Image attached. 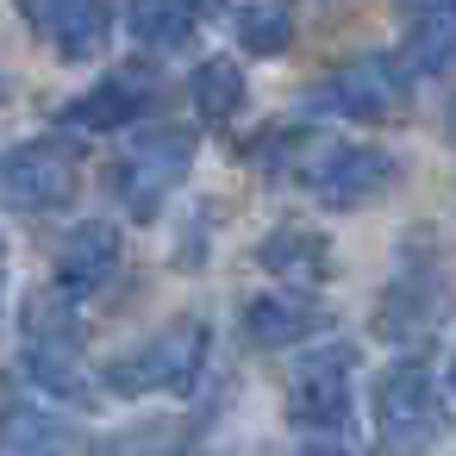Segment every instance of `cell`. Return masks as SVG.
Returning a JSON list of instances; mask_svg holds the SVG:
<instances>
[{
	"mask_svg": "<svg viewBox=\"0 0 456 456\" xmlns=\"http://www.w3.org/2000/svg\"><path fill=\"white\" fill-rule=\"evenodd\" d=\"M207 344H213V325L200 313H182L169 325H157L151 338H138L132 350H119L113 362H101V387L119 394V400H138V394H188L207 369Z\"/></svg>",
	"mask_w": 456,
	"mask_h": 456,
	"instance_id": "obj_1",
	"label": "cell"
},
{
	"mask_svg": "<svg viewBox=\"0 0 456 456\" xmlns=\"http://www.w3.org/2000/svg\"><path fill=\"white\" fill-rule=\"evenodd\" d=\"M20 362H26L32 387H45V394L82 400V387H88V369H82V306L57 281L32 288L26 306H20Z\"/></svg>",
	"mask_w": 456,
	"mask_h": 456,
	"instance_id": "obj_2",
	"label": "cell"
},
{
	"mask_svg": "<svg viewBox=\"0 0 456 456\" xmlns=\"http://www.w3.org/2000/svg\"><path fill=\"white\" fill-rule=\"evenodd\" d=\"M444 431V394H437V375L406 356L394 369H381L375 381V437H381V456H425Z\"/></svg>",
	"mask_w": 456,
	"mask_h": 456,
	"instance_id": "obj_3",
	"label": "cell"
},
{
	"mask_svg": "<svg viewBox=\"0 0 456 456\" xmlns=\"http://www.w3.org/2000/svg\"><path fill=\"white\" fill-rule=\"evenodd\" d=\"M188 169H194V132H182V126H151V132H138V138L113 157V194H119V207H126L132 219H157L163 200L188 182Z\"/></svg>",
	"mask_w": 456,
	"mask_h": 456,
	"instance_id": "obj_4",
	"label": "cell"
},
{
	"mask_svg": "<svg viewBox=\"0 0 456 456\" xmlns=\"http://www.w3.org/2000/svg\"><path fill=\"white\" fill-rule=\"evenodd\" d=\"M294 175H300V188H306L319 207L350 213V207L381 200V194L394 188L400 163H394L381 144H313V151H300Z\"/></svg>",
	"mask_w": 456,
	"mask_h": 456,
	"instance_id": "obj_5",
	"label": "cell"
},
{
	"mask_svg": "<svg viewBox=\"0 0 456 456\" xmlns=\"http://www.w3.org/2000/svg\"><path fill=\"white\" fill-rule=\"evenodd\" d=\"M76 194V144L63 138H26L0 151V213H57Z\"/></svg>",
	"mask_w": 456,
	"mask_h": 456,
	"instance_id": "obj_6",
	"label": "cell"
},
{
	"mask_svg": "<svg viewBox=\"0 0 456 456\" xmlns=\"http://www.w3.org/2000/svg\"><path fill=\"white\" fill-rule=\"evenodd\" d=\"M406 107V69L394 57H356L331 76H319L306 88V113H325V119H394Z\"/></svg>",
	"mask_w": 456,
	"mask_h": 456,
	"instance_id": "obj_7",
	"label": "cell"
},
{
	"mask_svg": "<svg viewBox=\"0 0 456 456\" xmlns=\"http://www.w3.org/2000/svg\"><path fill=\"white\" fill-rule=\"evenodd\" d=\"M350 375H356V350L350 344H313L300 350L294 362V381H288V425L300 431H344L350 425Z\"/></svg>",
	"mask_w": 456,
	"mask_h": 456,
	"instance_id": "obj_8",
	"label": "cell"
},
{
	"mask_svg": "<svg viewBox=\"0 0 456 456\" xmlns=\"http://www.w3.org/2000/svg\"><path fill=\"white\" fill-rule=\"evenodd\" d=\"M238 325H244V338L256 350H294V344H313L331 325V313L313 294H300V288H275V294H256L238 313Z\"/></svg>",
	"mask_w": 456,
	"mask_h": 456,
	"instance_id": "obj_9",
	"label": "cell"
},
{
	"mask_svg": "<svg viewBox=\"0 0 456 456\" xmlns=\"http://www.w3.org/2000/svg\"><path fill=\"white\" fill-rule=\"evenodd\" d=\"M26 26L69 63H88L107 51L113 32V7H94V0H51V7H26Z\"/></svg>",
	"mask_w": 456,
	"mask_h": 456,
	"instance_id": "obj_10",
	"label": "cell"
},
{
	"mask_svg": "<svg viewBox=\"0 0 456 456\" xmlns=\"http://www.w3.org/2000/svg\"><path fill=\"white\" fill-rule=\"evenodd\" d=\"M113 275H119V232L107 219H82L57 244V288L69 300H82V294H101Z\"/></svg>",
	"mask_w": 456,
	"mask_h": 456,
	"instance_id": "obj_11",
	"label": "cell"
},
{
	"mask_svg": "<svg viewBox=\"0 0 456 456\" xmlns=\"http://www.w3.org/2000/svg\"><path fill=\"white\" fill-rule=\"evenodd\" d=\"M151 107V76H107L101 88H88L82 101L63 107V126L69 132H126L138 126Z\"/></svg>",
	"mask_w": 456,
	"mask_h": 456,
	"instance_id": "obj_12",
	"label": "cell"
},
{
	"mask_svg": "<svg viewBox=\"0 0 456 456\" xmlns=\"http://www.w3.org/2000/svg\"><path fill=\"white\" fill-rule=\"evenodd\" d=\"M256 263H263L269 275H281L288 288L313 294V288L325 281V269H331V250H325V238L306 232V225H275V232L256 244Z\"/></svg>",
	"mask_w": 456,
	"mask_h": 456,
	"instance_id": "obj_13",
	"label": "cell"
},
{
	"mask_svg": "<svg viewBox=\"0 0 456 456\" xmlns=\"http://www.w3.org/2000/svg\"><path fill=\"white\" fill-rule=\"evenodd\" d=\"M406 63L419 76H456V7H412L406 13Z\"/></svg>",
	"mask_w": 456,
	"mask_h": 456,
	"instance_id": "obj_14",
	"label": "cell"
},
{
	"mask_svg": "<svg viewBox=\"0 0 456 456\" xmlns=\"http://www.w3.org/2000/svg\"><path fill=\"white\" fill-rule=\"evenodd\" d=\"M69 425L45 406H7L0 412V456H69Z\"/></svg>",
	"mask_w": 456,
	"mask_h": 456,
	"instance_id": "obj_15",
	"label": "cell"
},
{
	"mask_svg": "<svg viewBox=\"0 0 456 456\" xmlns=\"http://www.w3.org/2000/svg\"><path fill=\"white\" fill-rule=\"evenodd\" d=\"M244 69L232 63V57H207V63H194V76H188V101H194V113L200 119H213V126H225L238 107H244Z\"/></svg>",
	"mask_w": 456,
	"mask_h": 456,
	"instance_id": "obj_16",
	"label": "cell"
},
{
	"mask_svg": "<svg viewBox=\"0 0 456 456\" xmlns=\"http://www.w3.org/2000/svg\"><path fill=\"white\" fill-rule=\"evenodd\" d=\"M94 456H188V425L182 419H144L126 431H107Z\"/></svg>",
	"mask_w": 456,
	"mask_h": 456,
	"instance_id": "obj_17",
	"label": "cell"
},
{
	"mask_svg": "<svg viewBox=\"0 0 456 456\" xmlns=\"http://www.w3.org/2000/svg\"><path fill=\"white\" fill-rule=\"evenodd\" d=\"M194 26H200L194 7H132V13H126L132 45H151V51H182V45L194 38Z\"/></svg>",
	"mask_w": 456,
	"mask_h": 456,
	"instance_id": "obj_18",
	"label": "cell"
},
{
	"mask_svg": "<svg viewBox=\"0 0 456 456\" xmlns=\"http://www.w3.org/2000/svg\"><path fill=\"white\" fill-rule=\"evenodd\" d=\"M232 32L250 57H281L294 45V13L288 7H238L232 13Z\"/></svg>",
	"mask_w": 456,
	"mask_h": 456,
	"instance_id": "obj_19",
	"label": "cell"
},
{
	"mask_svg": "<svg viewBox=\"0 0 456 456\" xmlns=\"http://www.w3.org/2000/svg\"><path fill=\"white\" fill-rule=\"evenodd\" d=\"M0 288H7V250H0Z\"/></svg>",
	"mask_w": 456,
	"mask_h": 456,
	"instance_id": "obj_20",
	"label": "cell"
},
{
	"mask_svg": "<svg viewBox=\"0 0 456 456\" xmlns=\"http://www.w3.org/2000/svg\"><path fill=\"white\" fill-rule=\"evenodd\" d=\"M450 138H456V101H450Z\"/></svg>",
	"mask_w": 456,
	"mask_h": 456,
	"instance_id": "obj_21",
	"label": "cell"
},
{
	"mask_svg": "<svg viewBox=\"0 0 456 456\" xmlns=\"http://www.w3.org/2000/svg\"><path fill=\"white\" fill-rule=\"evenodd\" d=\"M450 394H456V356H450Z\"/></svg>",
	"mask_w": 456,
	"mask_h": 456,
	"instance_id": "obj_22",
	"label": "cell"
}]
</instances>
